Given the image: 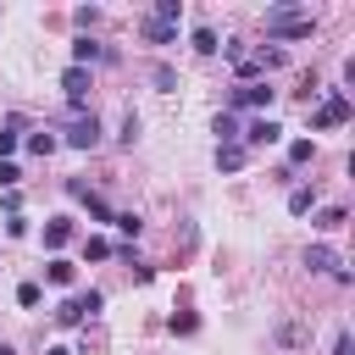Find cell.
<instances>
[{"instance_id":"17","label":"cell","mask_w":355,"mask_h":355,"mask_svg":"<svg viewBox=\"0 0 355 355\" xmlns=\"http://www.w3.org/2000/svg\"><path fill=\"white\" fill-rule=\"evenodd\" d=\"M144 39H150V44H172V39H178V33H172V28H166V22H144Z\"/></svg>"},{"instance_id":"6","label":"cell","mask_w":355,"mask_h":355,"mask_svg":"<svg viewBox=\"0 0 355 355\" xmlns=\"http://www.w3.org/2000/svg\"><path fill=\"white\" fill-rule=\"evenodd\" d=\"M67 144H72V150H94V144H100V122H94V111L78 116V122L67 128Z\"/></svg>"},{"instance_id":"9","label":"cell","mask_w":355,"mask_h":355,"mask_svg":"<svg viewBox=\"0 0 355 355\" xmlns=\"http://www.w3.org/2000/svg\"><path fill=\"white\" fill-rule=\"evenodd\" d=\"M244 155H250L244 144H216V166H222V172H239V166H244Z\"/></svg>"},{"instance_id":"14","label":"cell","mask_w":355,"mask_h":355,"mask_svg":"<svg viewBox=\"0 0 355 355\" xmlns=\"http://www.w3.org/2000/svg\"><path fill=\"white\" fill-rule=\"evenodd\" d=\"M211 128H216V144H239V122H233L227 111H222V116H216Z\"/></svg>"},{"instance_id":"2","label":"cell","mask_w":355,"mask_h":355,"mask_svg":"<svg viewBox=\"0 0 355 355\" xmlns=\"http://www.w3.org/2000/svg\"><path fill=\"white\" fill-rule=\"evenodd\" d=\"M100 305H105V300H100V288H83V294H72V300H61V305H55V322H61V327H78V322H83V316H94Z\"/></svg>"},{"instance_id":"11","label":"cell","mask_w":355,"mask_h":355,"mask_svg":"<svg viewBox=\"0 0 355 355\" xmlns=\"http://www.w3.org/2000/svg\"><path fill=\"white\" fill-rule=\"evenodd\" d=\"M44 277H50V283H55V288H72V277H78V266H72V261H61V255H55V261H50V266H44Z\"/></svg>"},{"instance_id":"22","label":"cell","mask_w":355,"mask_h":355,"mask_svg":"<svg viewBox=\"0 0 355 355\" xmlns=\"http://www.w3.org/2000/svg\"><path fill=\"white\" fill-rule=\"evenodd\" d=\"M172 333H183V338H189V333H200V316H194V311H183V316H172Z\"/></svg>"},{"instance_id":"25","label":"cell","mask_w":355,"mask_h":355,"mask_svg":"<svg viewBox=\"0 0 355 355\" xmlns=\"http://www.w3.org/2000/svg\"><path fill=\"white\" fill-rule=\"evenodd\" d=\"M333 355H355V338H349V333H338V338H333Z\"/></svg>"},{"instance_id":"21","label":"cell","mask_w":355,"mask_h":355,"mask_svg":"<svg viewBox=\"0 0 355 355\" xmlns=\"http://www.w3.org/2000/svg\"><path fill=\"white\" fill-rule=\"evenodd\" d=\"M311 200H316L311 189H294V194H288V211H294V216H305V211H311Z\"/></svg>"},{"instance_id":"20","label":"cell","mask_w":355,"mask_h":355,"mask_svg":"<svg viewBox=\"0 0 355 355\" xmlns=\"http://www.w3.org/2000/svg\"><path fill=\"white\" fill-rule=\"evenodd\" d=\"M28 150H33V155H50V150H55V133H28Z\"/></svg>"},{"instance_id":"27","label":"cell","mask_w":355,"mask_h":355,"mask_svg":"<svg viewBox=\"0 0 355 355\" xmlns=\"http://www.w3.org/2000/svg\"><path fill=\"white\" fill-rule=\"evenodd\" d=\"M0 355H11V349H6V344H0Z\"/></svg>"},{"instance_id":"10","label":"cell","mask_w":355,"mask_h":355,"mask_svg":"<svg viewBox=\"0 0 355 355\" xmlns=\"http://www.w3.org/2000/svg\"><path fill=\"white\" fill-rule=\"evenodd\" d=\"M67 239H72V222H67V216H50V227H44V250H61Z\"/></svg>"},{"instance_id":"23","label":"cell","mask_w":355,"mask_h":355,"mask_svg":"<svg viewBox=\"0 0 355 355\" xmlns=\"http://www.w3.org/2000/svg\"><path fill=\"white\" fill-rule=\"evenodd\" d=\"M17 305H39V283H22L17 288Z\"/></svg>"},{"instance_id":"12","label":"cell","mask_w":355,"mask_h":355,"mask_svg":"<svg viewBox=\"0 0 355 355\" xmlns=\"http://www.w3.org/2000/svg\"><path fill=\"white\" fill-rule=\"evenodd\" d=\"M17 133H22V116H6V122H0V161L17 150Z\"/></svg>"},{"instance_id":"15","label":"cell","mask_w":355,"mask_h":355,"mask_svg":"<svg viewBox=\"0 0 355 355\" xmlns=\"http://www.w3.org/2000/svg\"><path fill=\"white\" fill-rule=\"evenodd\" d=\"M344 222H349V216H344V205H327V211L316 216V227H322V233H338Z\"/></svg>"},{"instance_id":"26","label":"cell","mask_w":355,"mask_h":355,"mask_svg":"<svg viewBox=\"0 0 355 355\" xmlns=\"http://www.w3.org/2000/svg\"><path fill=\"white\" fill-rule=\"evenodd\" d=\"M44 355H72V349H67V344H50V349H44Z\"/></svg>"},{"instance_id":"7","label":"cell","mask_w":355,"mask_h":355,"mask_svg":"<svg viewBox=\"0 0 355 355\" xmlns=\"http://www.w3.org/2000/svg\"><path fill=\"white\" fill-rule=\"evenodd\" d=\"M305 266H311V272H333V277L344 272V266H338V255H333L327 244H311V250H305Z\"/></svg>"},{"instance_id":"5","label":"cell","mask_w":355,"mask_h":355,"mask_svg":"<svg viewBox=\"0 0 355 355\" xmlns=\"http://www.w3.org/2000/svg\"><path fill=\"white\" fill-rule=\"evenodd\" d=\"M239 139H244V144H255V150H266V144H277V139H283V128H277L272 116H255L250 128H239Z\"/></svg>"},{"instance_id":"13","label":"cell","mask_w":355,"mask_h":355,"mask_svg":"<svg viewBox=\"0 0 355 355\" xmlns=\"http://www.w3.org/2000/svg\"><path fill=\"white\" fill-rule=\"evenodd\" d=\"M178 17H183V6H178V0H155V17H150V22H166V28H178Z\"/></svg>"},{"instance_id":"19","label":"cell","mask_w":355,"mask_h":355,"mask_svg":"<svg viewBox=\"0 0 355 355\" xmlns=\"http://www.w3.org/2000/svg\"><path fill=\"white\" fill-rule=\"evenodd\" d=\"M311 155H316V144H311V139H294V144H288V161H294V166H305Z\"/></svg>"},{"instance_id":"3","label":"cell","mask_w":355,"mask_h":355,"mask_svg":"<svg viewBox=\"0 0 355 355\" xmlns=\"http://www.w3.org/2000/svg\"><path fill=\"white\" fill-rule=\"evenodd\" d=\"M316 128H338V122H349V94L344 89H333L322 105H316V116H311Z\"/></svg>"},{"instance_id":"16","label":"cell","mask_w":355,"mask_h":355,"mask_svg":"<svg viewBox=\"0 0 355 355\" xmlns=\"http://www.w3.org/2000/svg\"><path fill=\"white\" fill-rule=\"evenodd\" d=\"M72 61H78V67L100 61V44H94V39H78V44H72Z\"/></svg>"},{"instance_id":"24","label":"cell","mask_w":355,"mask_h":355,"mask_svg":"<svg viewBox=\"0 0 355 355\" xmlns=\"http://www.w3.org/2000/svg\"><path fill=\"white\" fill-rule=\"evenodd\" d=\"M17 178H22V172H17L11 161H0V189H17Z\"/></svg>"},{"instance_id":"8","label":"cell","mask_w":355,"mask_h":355,"mask_svg":"<svg viewBox=\"0 0 355 355\" xmlns=\"http://www.w3.org/2000/svg\"><path fill=\"white\" fill-rule=\"evenodd\" d=\"M233 105H272V89L266 83H239L233 89Z\"/></svg>"},{"instance_id":"1","label":"cell","mask_w":355,"mask_h":355,"mask_svg":"<svg viewBox=\"0 0 355 355\" xmlns=\"http://www.w3.org/2000/svg\"><path fill=\"white\" fill-rule=\"evenodd\" d=\"M311 11H300V6H272L266 11V33L272 39H311Z\"/></svg>"},{"instance_id":"4","label":"cell","mask_w":355,"mask_h":355,"mask_svg":"<svg viewBox=\"0 0 355 355\" xmlns=\"http://www.w3.org/2000/svg\"><path fill=\"white\" fill-rule=\"evenodd\" d=\"M61 89H67V105L83 111V100H89V67H67L61 72Z\"/></svg>"},{"instance_id":"18","label":"cell","mask_w":355,"mask_h":355,"mask_svg":"<svg viewBox=\"0 0 355 355\" xmlns=\"http://www.w3.org/2000/svg\"><path fill=\"white\" fill-rule=\"evenodd\" d=\"M194 50H200V55H216L222 44H216V33H211V28H194Z\"/></svg>"}]
</instances>
